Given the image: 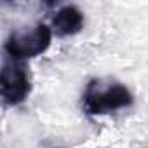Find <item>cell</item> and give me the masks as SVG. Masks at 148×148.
<instances>
[{
	"mask_svg": "<svg viewBox=\"0 0 148 148\" xmlns=\"http://www.w3.org/2000/svg\"><path fill=\"white\" fill-rule=\"evenodd\" d=\"M134 98L131 91L117 80L92 79L87 82L82 94V106L87 115L112 113L120 108H129Z\"/></svg>",
	"mask_w": 148,
	"mask_h": 148,
	"instance_id": "1",
	"label": "cell"
},
{
	"mask_svg": "<svg viewBox=\"0 0 148 148\" xmlns=\"http://www.w3.org/2000/svg\"><path fill=\"white\" fill-rule=\"evenodd\" d=\"M0 92L5 105H19L32 92L30 75L23 64L16 61H5L0 75Z\"/></svg>",
	"mask_w": 148,
	"mask_h": 148,
	"instance_id": "3",
	"label": "cell"
},
{
	"mask_svg": "<svg viewBox=\"0 0 148 148\" xmlns=\"http://www.w3.org/2000/svg\"><path fill=\"white\" fill-rule=\"evenodd\" d=\"M51 40V28L44 23H38L30 32H11L4 44V49L14 61H19L44 54L49 49Z\"/></svg>",
	"mask_w": 148,
	"mask_h": 148,
	"instance_id": "2",
	"label": "cell"
},
{
	"mask_svg": "<svg viewBox=\"0 0 148 148\" xmlns=\"http://www.w3.org/2000/svg\"><path fill=\"white\" fill-rule=\"evenodd\" d=\"M52 26L58 35H75L84 26V14L77 5H63L52 18Z\"/></svg>",
	"mask_w": 148,
	"mask_h": 148,
	"instance_id": "4",
	"label": "cell"
}]
</instances>
